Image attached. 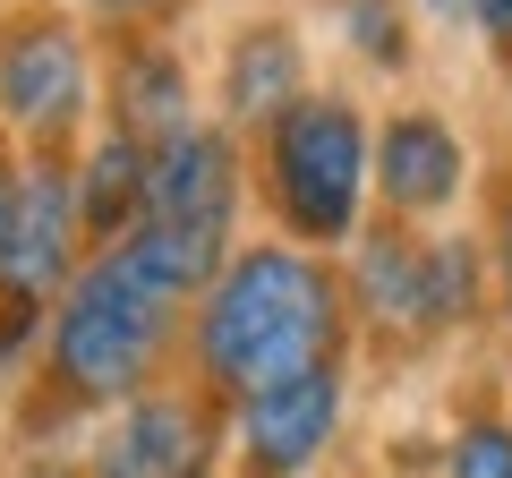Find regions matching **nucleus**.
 Returning <instances> with one entry per match:
<instances>
[{"label":"nucleus","instance_id":"nucleus-1","mask_svg":"<svg viewBox=\"0 0 512 478\" xmlns=\"http://www.w3.org/2000/svg\"><path fill=\"white\" fill-rule=\"evenodd\" d=\"M342 350V282L308 248H248L205 282L197 368L214 393H265L299 368H333Z\"/></svg>","mask_w":512,"mask_h":478},{"label":"nucleus","instance_id":"nucleus-2","mask_svg":"<svg viewBox=\"0 0 512 478\" xmlns=\"http://www.w3.org/2000/svg\"><path fill=\"white\" fill-rule=\"evenodd\" d=\"M180 308H188V291L137 248V239H120V248H103L94 265H77L69 291H60V308H52V376H60V393H77V402H120L128 393V402H137V385L154 376Z\"/></svg>","mask_w":512,"mask_h":478},{"label":"nucleus","instance_id":"nucleus-3","mask_svg":"<svg viewBox=\"0 0 512 478\" xmlns=\"http://www.w3.org/2000/svg\"><path fill=\"white\" fill-rule=\"evenodd\" d=\"M231 222H239V146L222 129H188L154 154L146 171V222H137V248L180 282L188 299L231 265Z\"/></svg>","mask_w":512,"mask_h":478},{"label":"nucleus","instance_id":"nucleus-4","mask_svg":"<svg viewBox=\"0 0 512 478\" xmlns=\"http://www.w3.org/2000/svg\"><path fill=\"white\" fill-rule=\"evenodd\" d=\"M265 197H274L282 231L308 248L350 239L367 197V129L342 94H299L265 129Z\"/></svg>","mask_w":512,"mask_h":478},{"label":"nucleus","instance_id":"nucleus-5","mask_svg":"<svg viewBox=\"0 0 512 478\" xmlns=\"http://www.w3.org/2000/svg\"><path fill=\"white\" fill-rule=\"evenodd\" d=\"M359 308L393 333H444L478 308V248L470 239H410L367 231L359 248Z\"/></svg>","mask_w":512,"mask_h":478},{"label":"nucleus","instance_id":"nucleus-6","mask_svg":"<svg viewBox=\"0 0 512 478\" xmlns=\"http://www.w3.org/2000/svg\"><path fill=\"white\" fill-rule=\"evenodd\" d=\"M0 120L35 146H60L86 120V43L60 9H26L0 26Z\"/></svg>","mask_w":512,"mask_h":478},{"label":"nucleus","instance_id":"nucleus-7","mask_svg":"<svg viewBox=\"0 0 512 478\" xmlns=\"http://www.w3.org/2000/svg\"><path fill=\"white\" fill-rule=\"evenodd\" d=\"M77 239H86V222H77V171L35 163L18 180V214H9V239H0V299L43 308L52 291H69Z\"/></svg>","mask_w":512,"mask_h":478},{"label":"nucleus","instance_id":"nucleus-8","mask_svg":"<svg viewBox=\"0 0 512 478\" xmlns=\"http://www.w3.org/2000/svg\"><path fill=\"white\" fill-rule=\"evenodd\" d=\"M333 419H342V359H333V368H299V376H282V385L248 393V402H239L248 478H299L316 453H325Z\"/></svg>","mask_w":512,"mask_h":478},{"label":"nucleus","instance_id":"nucleus-9","mask_svg":"<svg viewBox=\"0 0 512 478\" xmlns=\"http://www.w3.org/2000/svg\"><path fill=\"white\" fill-rule=\"evenodd\" d=\"M214 470V419L180 393H137L94 444V478H205Z\"/></svg>","mask_w":512,"mask_h":478},{"label":"nucleus","instance_id":"nucleus-10","mask_svg":"<svg viewBox=\"0 0 512 478\" xmlns=\"http://www.w3.org/2000/svg\"><path fill=\"white\" fill-rule=\"evenodd\" d=\"M461 137L444 129L436 111H393L376 129V188L393 214H436L461 197Z\"/></svg>","mask_w":512,"mask_h":478},{"label":"nucleus","instance_id":"nucleus-11","mask_svg":"<svg viewBox=\"0 0 512 478\" xmlns=\"http://www.w3.org/2000/svg\"><path fill=\"white\" fill-rule=\"evenodd\" d=\"M111 129L120 137H137L146 154H163L171 137H188L197 120H188V69L163 52L154 35H137V43H120V60H111Z\"/></svg>","mask_w":512,"mask_h":478},{"label":"nucleus","instance_id":"nucleus-12","mask_svg":"<svg viewBox=\"0 0 512 478\" xmlns=\"http://www.w3.org/2000/svg\"><path fill=\"white\" fill-rule=\"evenodd\" d=\"M299 86H308V52H299L291 26H248L222 60V111L248 120V129H274L299 103Z\"/></svg>","mask_w":512,"mask_h":478},{"label":"nucleus","instance_id":"nucleus-13","mask_svg":"<svg viewBox=\"0 0 512 478\" xmlns=\"http://www.w3.org/2000/svg\"><path fill=\"white\" fill-rule=\"evenodd\" d=\"M146 171H154V154L137 146V137H120V129L77 163V222H86V239L120 248V239L146 222Z\"/></svg>","mask_w":512,"mask_h":478},{"label":"nucleus","instance_id":"nucleus-14","mask_svg":"<svg viewBox=\"0 0 512 478\" xmlns=\"http://www.w3.org/2000/svg\"><path fill=\"white\" fill-rule=\"evenodd\" d=\"M453 478H512V427L504 419H470L453 436Z\"/></svg>","mask_w":512,"mask_h":478},{"label":"nucleus","instance_id":"nucleus-15","mask_svg":"<svg viewBox=\"0 0 512 478\" xmlns=\"http://www.w3.org/2000/svg\"><path fill=\"white\" fill-rule=\"evenodd\" d=\"M350 26H359V52H367V60H384V69H402V60H410L393 0H350Z\"/></svg>","mask_w":512,"mask_h":478},{"label":"nucleus","instance_id":"nucleus-16","mask_svg":"<svg viewBox=\"0 0 512 478\" xmlns=\"http://www.w3.org/2000/svg\"><path fill=\"white\" fill-rule=\"evenodd\" d=\"M495 274H504V299H512V197L495 205Z\"/></svg>","mask_w":512,"mask_h":478},{"label":"nucleus","instance_id":"nucleus-17","mask_svg":"<svg viewBox=\"0 0 512 478\" xmlns=\"http://www.w3.org/2000/svg\"><path fill=\"white\" fill-rule=\"evenodd\" d=\"M86 9H103V18H163L171 0H86Z\"/></svg>","mask_w":512,"mask_h":478},{"label":"nucleus","instance_id":"nucleus-18","mask_svg":"<svg viewBox=\"0 0 512 478\" xmlns=\"http://www.w3.org/2000/svg\"><path fill=\"white\" fill-rule=\"evenodd\" d=\"M470 18H487V35L512 43V0H470Z\"/></svg>","mask_w":512,"mask_h":478},{"label":"nucleus","instance_id":"nucleus-19","mask_svg":"<svg viewBox=\"0 0 512 478\" xmlns=\"http://www.w3.org/2000/svg\"><path fill=\"white\" fill-rule=\"evenodd\" d=\"M9 214H18V163L0 154V239H9Z\"/></svg>","mask_w":512,"mask_h":478}]
</instances>
